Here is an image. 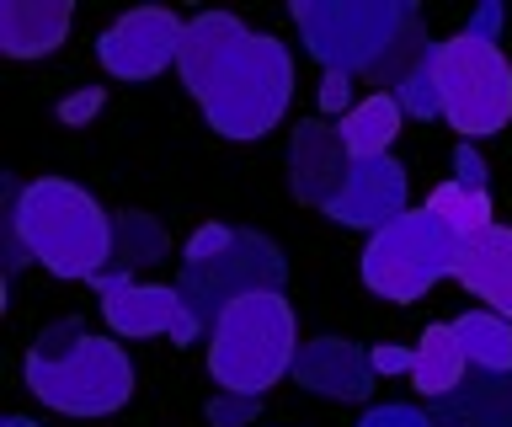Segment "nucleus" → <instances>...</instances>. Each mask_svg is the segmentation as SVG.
Masks as SVG:
<instances>
[{
	"label": "nucleus",
	"mask_w": 512,
	"mask_h": 427,
	"mask_svg": "<svg viewBox=\"0 0 512 427\" xmlns=\"http://www.w3.org/2000/svg\"><path fill=\"white\" fill-rule=\"evenodd\" d=\"M464 374H470V358H464V347L454 337V326H427L422 337H416V353H411V385L427 395V401H443V395H454L464 385Z\"/></svg>",
	"instance_id": "obj_17"
},
{
	"label": "nucleus",
	"mask_w": 512,
	"mask_h": 427,
	"mask_svg": "<svg viewBox=\"0 0 512 427\" xmlns=\"http://www.w3.org/2000/svg\"><path fill=\"white\" fill-rule=\"evenodd\" d=\"M454 182H459V187H470V193H486V161H480L470 145H459V150H454Z\"/></svg>",
	"instance_id": "obj_25"
},
{
	"label": "nucleus",
	"mask_w": 512,
	"mask_h": 427,
	"mask_svg": "<svg viewBox=\"0 0 512 427\" xmlns=\"http://www.w3.org/2000/svg\"><path fill=\"white\" fill-rule=\"evenodd\" d=\"M454 267H459V235L448 230L432 209L400 214L395 225L374 230V235H368V246H363V283H368V294L395 299V305L422 299L432 283L454 278Z\"/></svg>",
	"instance_id": "obj_7"
},
{
	"label": "nucleus",
	"mask_w": 512,
	"mask_h": 427,
	"mask_svg": "<svg viewBox=\"0 0 512 427\" xmlns=\"http://www.w3.org/2000/svg\"><path fill=\"white\" fill-rule=\"evenodd\" d=\"M96 299H102L107 326L128 342L134 337H171L176 347H187L203 337L176 283H144L128 273H107V278H96Z\"/></svg>",
	"instance_id": "obj_9"
},
{
	"label": "nucleus",
	"mask_w": 512,
	"mask_h": 427,
	"mask_svg": "<svg viewBox=\"0 0 512 427\" xmlns=\"http://www.w3.org/2000/svg\"><path fill=\"white\" fill-rule=\"evenodd\" d=\"M96 107H102V91H75V97L59 102V118H64V123H86Z\"/></svg>",
	"instance_id": "obj_26"
},
{
	"label": "nucleus",
	"mask_w": 512,
	"mask_h": 427,
	"mask_svg": "<svg viewBox=\"0 0 512 427\" xmlns=\"http://www.w3.org/2000/svg\"><path fill=\"white\" fill-rule=\"evenodd\" d=\"M182 38H187V22L171 17L160 6H144V11H128L96 38V59L112 81H155L166 65L182 59Z\"/></svg>",
	"instance_id": "obj_10"
},
{
	"label": "nucleus",
	"mask_w": 512,
	"mask_h": 427,
	"mask_svg": "<svg viewBox=\"0 0 512 427\" xmlns=\"http://www.w3.org/2000/svg\"><path fill=\"white\" fill-rule=\"evenodd\" d=\"M256 411H262V401H251V395H224V390H219V401L208 406V422H214V427H240V422H251Z\"/></svg>",
	"instance_id": "obj_24"
},
{
	"label": "nucleus",
	"mask_w": 512,
	"mask_h": 427,
	"mask_svg": "<svg viewBox=\"0 0 512 427\" xmlns=\"http://www.w3.org/2000/svg\"><path fill=\"white\" fill-rule=\"evenodd\" d=\"M294 385L320 395V401H368V390H374V358L347 337L299 342Z\"/></svg>",
	"instance_id": "obj_13"
},
{
	"label": "nucleus",
	"mask_w": 512,
	"mask_h": 427,
	"mask_svg": "<svg viewBox=\"0 0 512 427\" xmlns=\"http://www.w3.org/2000/svg\"><path fill=\"white\" fill-rule=\"evenodd\" d=\"M416 17L406 0H294V27L326 75H374Z\"/></svg>",
	"instance_id": "obj_6"
},
{
	"label": "nucleus",
	"mask_w": 512,
	"mask_h": 427,
	"mask_svg": "<svg viewBox=\"0 0 512 427\" xmlns=\"http://www.w3.org/2000/svg\"><path fill=\"white\" fill-rule=\"evenodd\" d=\"M454 278H459L475 299H486V310H496L502 321H512V230L491 225L486 235L464 241V246H459Z\"/></svg>",
	"instance_id": "obj_14"
},
{
	"label": "nucleus",
	"mask_w": 512,
	"mask_h": 427,
	"mask_svg": "<svg viewBox=\"0 0 512 427\" xmlns=\"http://www.w3.org/2000/svg\"><path fill=\"white\" fill-rule=\"evenodd\" d=\"M347 177H352V150H347L342 129L320 123V118H304L288 134V187H294V198L331 214L336 198L347 193Z\"/></svg>",
	"instance_id": "obj_11"
},
{
	"label": "nucleus",
	"mask_w": 512,
	"mask_h": 427,
	"mask_svg": "<svg viewBox=\"0 0 512 427\" xmlns=\"http://www.w3.org/2000/svg\"><path fill=\"white\" fill-rule=\"evenodd\" d=\"M283 283H288V262L278 241H267L256 230H235V225H203L182 251L176 289H182L192 321L208 337L230 305H240L251 294H283Z\"/></svg>",
	"instance_id": "obj_4"
},
{
	"label": "nucleus",
	"mask_w": 512,
	"mask_h": 427,
	"mask_svg": "<svg viewBox=\"0 0 512 427\" xmlns=\"http://www.w3.org/2000/svg\"><path fill=\"white\" fill-rule=\"evenodd\" d=\"M347 97H352V75H326V86H320V102L331 107H347Z\"/></svg>",
	"instance_id": "obj_28"
},
{
	"label": "nucleus",
	"mask_w": 512,
	"mask_h": 427,
	"mask_svg": "<svg viewBox=\"0 0 512 427\" xmlns=\"http://www.w3.org/2000/svg\"><path fill=\"white\" fill-rule=\"evenodd\" d=\"M470 33H480V38L496 43V33H502V6H480L475 17H470Z\"/></svg>",
	"instance_id": "obj_29"
},
{
	"label": "nucleus",
	"mask_w": 512,
	"mask_h": 427,
	"mask_svg": "<svg viewBox=\"0 0 512 427\" xmlns=\"http://www.w3.org/2000/svg\"><path fill=\"white\" fill-rule=\"evenodd\" d=\"M166 257H171V235L155 214H139V209L112 214V267H118V273L139 278L144 267H155Z\"/></svg>",
	"instance_id": "obj_19"
},
{
	"label": "nucleus",
	"mask_w": 512,
	"mask_h": 427,
	"mask_svg": "<svg viewBox=\"0 0 512 427\" xmlns=\"http://www.w3.org/2000/svg\"><path fill=\"white\" fill-rule=\"evenodd\" d=\"M400 118L406 113H400V102L390 97V91H374V97L352 102L336 129H342L352 161H374V155H390L395 134H400Z\"/></svg>",
	"instance_id": "obj_18"
},
{
	"label": "nucleus",
	"mask_w": 512,
	"mask_h": 427,
	"mask_svg": "<svg viewBox=\"0 0 512 427\" xmlns=\"http://www.w3.org/2000/svg\"><path fill=\"white\" fill-rule=\"evenodd\" d=\"M6 427H43V422H32V417H6Z\"/></svg>",
	"instance_id": "obj_30"
},
{
	"label": "nucleus",
	"mask_w": 512,
	"mask_h": 427,
	"mask_svg": "<svg viewBox=\"0 0 512 427\" xmlns=\"http://www.w3.org/2000/svg\"><path fill=\"white\" fill-rule=\"evenodd\" d=\"M411 198V182H406V166L395 161V155H374V161H352V177H347V193L336 198L331 219L347 230H384L395 225Z\"/></svg>",
	"instance_id": "obj_12"
},
{
	"label": "nucleus",
	"mask_w": 512,
	"mask_h": 427,
	"mask_svg": "<svg viewBox=\"0 0 512 427\" xmlns=\"http://www.w3.org/2000/svg\"><path fill=\"white\" fill-rule=\"evenodd\" d=\"M70 0H6L0 6V49L11 59H43L70 33Z\"/></svg>",
	"instance_id": "obj_15"
},
{
	"label": "nucleus",
	"mask_w": 512,
	"mask_h": 427,
	"mask_svg": "<svg viewBox=\"0 0 512 427\" xmlns=\"http://www.w3.org/2000/svg\"><path fill=\"white\" fill-rule=\"evenodd\" d=\"M411 353L416 347H374V374H411Z\"/></svg>",
	"instance_id": "obj_27"
},
{
	"label": "nucleus",
	"mask_w": 512,
	"mask_h": 427,
	"mask_svg": "<svg viewBox=\"0 0 512 427\" xmlns=\"http://www.w3.org/2000/svg\"><path fill=\"white\" fill-rule=\"evenodd\" d=\"M294 358H299V331L283 294L240 299L208 331V374L224 395L262 401L283 374H294Z\"/></svg>",
	"instance_id": "obj_5"
},
{
	"label": "nucleus",
	"mask_w": 512,
	"mask_h": 427,
	"mask_svg": "<svg viewBox=\"0 0 512 427\" xmlns=\"http://www.w3.org/2000/svg\"><path fill=\"white\" fill-rule=\"evenodd\" d=\"M43 262L54 278H107L112 267V214H102L86 187L43 177L11 198V267Z\"/></svg>",
	"instance_id": "obj_2"
},
{
	"label": "nucleus",
	"mask_w": 512,
	"mask_h": 427,
	"mask_svg": "<svg viewBox=\"0 0 512 427\" xmlns=\"http://www.w3.org/2000/svg\"><path fill=\"white\" fill-rule=\"evenodd\" d=\"M192 102L219 139H262L283 123L294 97V59L272 33H251L230 11H203L187 22L176 59Z\"/></svg>",
	"instance_id": "obj_1"
},
{
	"label": "nucleus",
	"mask_w": 512,
	"mask_h": 427,
	"mask_svg": "<svg viewBox=\"0 0 512 427\" xmlns=\"http://www.w3.org/2000/svg\"><path fill=\"white\" fill-rule=\"evenodd\" d=\"M427 209L459 235V246L475 241V235H486L496 225V219H491V193H470V187H459V182H443L438 193L427 198Z\"/></svg>",
	"instance_id": "obj_21"
},
{
	"label": "nucleus",
	"mask_w": 512,
	"mask_h": 427,
	"mask_svg": "<svg viewBox=\"0 0 512 427\" xmlns=\"http://www.w3.org/2000/svg\"><path fill=\"white\" fill-rule=\"evenodd\" d=\"M448 326H454L470 369H491V374L512 369V321H502L496 310H470V315H459V321H448Z\"/></svg>",
	"instance_id": "obj_20"
},
{
	"label": "nucleus",
	"mask_w": 512,
	"mask_h": 427,
	"mask_svg": "<svg viewBox=\"0 0 512 427\" xmlns=\"http://www.w3.org/2000/svg\"><path fill=\"white\" fill-rule=\"evenodd\" d=\"M395 102H400V113H411V118H443V86H438V54L427 59L416 75H406L395 91Z\"/></svg>",
	"instance_id": "obj_22"
},
{
	"label": "nucleus",
	"mask_w": 512,
	"mask_h": 427,
	"mask_svg": "<svg viewBox=\"0 0 512 427\" xmlns=\"http://www.w3.org/2000/svg\"><path fill=\"white\" fill-rule=\"evenodd\" d=\"M438 86H443V118L459 139H486L512 123V65L502 43L480 38L464 27L459 38L438 43Z\"/></svg>",
	"instance_id": "obj_8"
},
{
	"label": "nucleus",
	"mask_w": 512,
	"mask_h": 427,
	"mask_svg": "<svg viewBox=\"0 0 512 427\" xmlns=\"http://www.w3.org/2000/svg\"><path fill=\"white\" fill-rule=\"evenodd\" d=\"M432 422L438 427H512V369H470L464 385L443 401H432Z\"/></svg>",
	"instance_id": "obj_16"
},
{
	"label": "nucleus",
	"mask_w": 512,
	"mask_h": 427,
	"mask_svg": "<svg viewBox=\"0 0 512 427\" xmlns=\"http://www.w3.org/2000/svg\"><path fill=\"white\" fill-rule=\"evenodd\" d=\"M358 427H438V422H432V411H416L406 401H384V406H368Z\"/></svg>",
	"instance_id": "obj_23"
},
{
	"label": "nucleus",
	"mask_w": 512,
	"mask_h": 427,
	"mask_svg": "<svg viewBox=\"0 0 512 427\" xmlns=\"http://www.w3.org/2000/svg\"><path fill=\"white\" fill-rule=\"evenodd\" d=\"M27 390L64 417H112L134 395V363L112 337H91L80 321H59L32 342Z\"/></svg>",
	"instance_id": "obj_3"
}]
</instances>
